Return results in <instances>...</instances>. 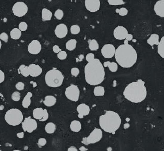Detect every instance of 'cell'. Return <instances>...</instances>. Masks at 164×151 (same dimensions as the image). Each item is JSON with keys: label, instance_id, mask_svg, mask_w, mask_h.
I'll list each match as a JSON object with an SVG mask.
<instances>
[{"label": "cell", "instance_id": "obj_58", "mask_svg": "<svg viewBox=\"0 0 164 151\" xmlns=\"http://www.w3.org/2000/svg\"><path fill=\"white\" fill-rule=\"evenodd\" d=\"M0 14H1V13H0Z\"/></svg>", "mask_w": 164, "mask_h": 151}, {"label": "cell", "instance_id": "obj_44", "mask_svg": "<svg viewBox=\"0 0 164 151\" xmlns=\"http://www.w3.org/2000/svg\"><path fill=\"white\" fill-rule=\"evenodd\" d=\"M94 59V55L93 53H88L86 56V60L89 62Z\"/></svg>", "mask_w": 164, "mask_h": 151}, {"label": "cell", "instance_id": "obj_30", "mask_svg": "<svg viewBox=\"0 0 164 151\" xmlns=\"http://www.w3.org/2000/svg\"><path fill=\"white\" fill-rule=\"evenodd\" d=\"M22 36V32L18 28H14L10 32V37L12 39L18 40Z\"/></svg>", "mask_w": 164, "mask_h": 151}, {"label": "cell", "instance_id": "obj_32", "mask_svg": "<svg viewBox=\"0 0 164 151\" xmlns=\"http://www.w3.org/2000/svg\"><path fill=\"white\" fill-rule=\"evenodd\" d=\"M108 2L110 5H122L125 3L123 0H108Z\"/></svg>", "mask_w": 164, "mask_h": 151}, {"label": "cell", "instance_id": "obj_9", "mask_svg": "<svg viewBox=\"0 0 164 151\" xmlns=\"http://www.w3.org/2000/svg\"><path fill=\"white\" fill-rule=\"evenodd\" d=\"M12 11L14 15L21 17L27 14L28 12V7L23 2H17L13 5Z\"/></svg>", "mask_w": 164, "mask_h": 151}, {"label": "cell", "instance_id": "obj_54", "mask_svg": "<svg viewBox=\"0 0 164 151\" xmlns=\"http://www.w3.org/2000/svg\"><path fill=\"white\" fill-rule=\"evenodd\" d=\"M1 46H2V43H1V40H0V49H1Z\"/></svg>", "mask_w": 164, "mask_h": 151}, {"label": "cell", "instance_id": "obj_13", "mask_svg": "<svg viewBox=\"0 0 164 151\" xmlns=\"http://www.w3.org/2000/svg\"><path fill=\"white\" fill-rule=\"evenodd\" d=\"M128 34V30L123 26H117L114 30V37L119 40H125Z\"/></svg>", "mask_w": 164, "mask_h": 151}, {"label": "cell", "instance_id": "obj_31", "mask_svg": "<svg viewBox=\"0 0 164 151\" xmlns=\"http://www.w3.org/2000/svg\"><path fill=\"white\" fill-rule=\"evenodd\" d=\"M94 95L96 96H103L105 94V89L103 86H96L94 89Z\"/></svg>", "mask_w": 164, "mask_h": 151}, {"label": "cell", "instance_id": "obj_56", "mask_svg": "<svg viewBox=\"0 0 164 151\" xmlns=\"http://www.w3.org/2000/svg\"><path fill=\"white\" fill-rule=\"evenodd\" d=\"M20 151V150H14V151Z\"/></svg>", "mask_w": 164, "mask_h": 151}, {"label": "cell", "instance_id": "obj_40", "mask_svg": "<svg viewBox=\"0 0 164 151\" xmlns=\"http://www.w3.org/2000/svg\"><path fill=\"white\" fill-rule=\"evenodd\" d=\"M47 143V140L45 138H40L38 140V145H39V147H42L45 146Z\"/></svg>", "mask_w": 164, "mask_h": 151}, {"label": "cell", "instance_id": "obj_57", "mask_svg": "<svg viewBox=\"0 0 164 151\" xmlns=\"http://www.w3.org/2000/svg\"><path fill=\"white\" fill-rule=\"evenodd\" d=\"M0 151H1V150H0Z\"/></svg>", "mask_w": 164, "mask_h": 151}, {"label": "cell", "instance_id": "obj_42", "mask_svg": "<svg viewBox=\"0 0 164 151\" xmlns=\"http://www.w3.org/2000/svg\"><path fill=\"white\" fill-rule=\"evenodd\" d=\"M0 39L5 43H7L8 40V35L5 32H2L0 34Z\"/></svg>", "mask_w": 164, "mask_h": 151}, {"label": "cell", "instance_id": "obj_26", "mask_svg": "<svg viewBox=\"0 0 164 151\" xmlns=\"http://www.w3.org/2000/svg\"><path fill=\"white\" fill-rule=\"evenodd\" d=\"M76 45L77 40L75 39H71L66 43V48L70 51H73L76 49Z\"/></svg>", "mask_w": 164, "mask_h": 151}, {"label": "cell", "instance_id": "obj_6", "mask_svg": "<svg viewBox=\"0 0 164 151\" xmlns=\"http://www.w3.org/2000/svg\"><path fill=\"white\" fill-rule=\"evenodd\" d=\"M5 120L9 125L16 126L21 124L23 120V114L19 109L13 108L7 112Z\"/></svg>", "mask_w": 164, "mask_h": 151}, {"label": "cell", "instance_id": "obj_25", "mask_svg": "<svg viewBox=\"0 0 164 151\" xmlns=\"http://www.w3.org/2000/svg\"><path fill=\"white\" fill-rule=\"evenodd\" d=\"M88 42L89 44V48L91 51H96L99 49V43L96 40H89Z\"/></svg>", "mask_w": 164, "mask_h": 151}, {"label": "cell", "instance_id": "obj_35", "mask_svg": "<svg viewBox=\"0 0 164 151\" xmlns=\"http://www.w3.org/2000/svg\"><path fill=\"white\" fill-rule=\"evenodd\" d=\"M116 12L121 16H125L128 14V10L125 8L117 9H116Z\"/></svg>", "mask_w": 164, "mask_h": 151}, {"label": "cell", "instance_id": "obj_5", "mask_svg": "<svg viewBox=\"0 0 164 151\" xmlns=\"http://www.w3.org/2000/svg\"><path fill=\"white\" fill-rule=\"evenodd\" d=\"M64 76L60 70L53 69L48 71L45 76V81L47 85L52 88L59 87L63 83Z\"/></svg>", "mask_w": 164, "mask_h": 151}, {"label": "cell", "instance_id": "obj_21", "mask_svg": "<svg viewBox=\"0 0 164 151\" xmlns=\"http://www.w3.org/2000/svg\"><path fill=\"white\" fill-rule=\"evenodd\" d=\"M52 13L48 9L44 8L42 11V18L43 21H50L52 18Z\"/></svg>", "mask_w": 164, "mask_h": 151}, {"label": "cell", "instance_id": "obj_7", "mask_svg": "<svg viewBox=\"0 0 164 151\" xmlns=\"http://www.w3.org/2000/svg\"><path fill=\"white\" fill-rule=\"evenodd\" d=\"M102 137V132L100 129L95 128L91 133L89 136L84 137L82 143L85 145L95 144L101 140Z\"/></svg>", "mask_w": 164, "mask_h": 151}, {"label": "cell", "instance_id": "obj_11", "mask_svg": "<svg viewBox=\"0 0 164 151\" xmlns=\"http://www.w3.org/2000/svg\"><path fill=\"white\" fill-rule=\"evenodd\" d=\"M116 51L115 47L112 44H105L102 49V54L104 57L106 59L112 58L115 56Z\"/></svg>", "mask_w": 164, "mask_h": 151}, {"label": "cell", "instance_id": "obj_50", "mask_svg": "<svg viewBox=\"0 0 164 151\" xmlns=\"http://www.w3.org/2000/svg\"><path fill=\"white\" fill-rule=\"evenodd\" d=\"M17 136L19 138H23L24 137V133L23 132H20L17 134Z\"/></svg>", "mask_w": 164, "mask_h": 151}, {"label": "cell", "instance_id": "obj_38", "mask_svg": "<svg viewBox=\"0 0 164 151\" xmlns=\"http://www.w3.org/2000/svg\"><path fill=\"white\" fill-rule=\"evenodd\" d=\"M57 56L59 60H65L67 57V53L64 51H61L59 53H58Z\"/></svg>", "mask_w": 164, "mask_h": 151}, {"label": "cell", "instance_id": "obj_1", "mask_svg": "<svg viewBox=\"0 0 164 151\" xmlns=\"http://www.w3.org/2000/svg\"><path fill=\"white\" fill-rule=\"evenodd\" d=\"M115 56L117 64L125 68L133 67L138 59L135 49L128 44H123L118 46L116 49Z\"/></svg>", "mask_w": 164, "mask_h": 151}, {"label": "cell", "instance_id": "obj_49", "mask_svg": "<svg viewBox=\"0 0 164 151\" xmlns=\"http://www.w3.org/2000/svg\"><path fill=\"white\" fill-rule=\"evenodd\" d=\"M68 151H78V150L77 149L76 147H75L74 146H71L70 148H68Z\"/></svg>", "mask_w": 164, "mask_h": 151}, {"label": "cell", "instance_id": "obj_53", "mask_svg": "<svg viewBox=\"0 0 164 151\" xmlns=\"http://www.w3.org/2000/svg\"><path fill=\"white\" fill-rule=\"evenodd\" d=\"M129 127H130V125H129V124H128V123L125 124V125H124L125 129L128 128H129Z\"/></svg>", "mask_w": 164, "mask_h": 151}, {"label": "cell", "instance_id": "obj_3", "mask_svg": "<svg viewBox=\"0 0 164 151\" xmlns=\"http://www.w3.org/2000/svg\"><path fill=\"white\" fill-rule=\"evenodd\" d=\"M145 84V83L141 79L129 84L123 92L125 97L134 103L143 101L147 96V89Z\"/></svg>", "mask_w": 164, "mask_h": 151}, {"label": "cell", "instance_id": "obj_48", "mask_svg": "<svg viewBox=\"0 0 164 151\" xmlns=\"http://www.w3.org/2000/svg\"><path fill=\"white\" fill-rule=\"evenodd\" d=\"M133 36L131 34H128L125 37V40H127L128 41H131L133 40Z\"/></svg>", "mask_w": 164, "mask_h": 151}, {"label": "cell", "instance_id": "obj_17", "mask_svg": "<svg viewBox=\"0 0 164 151\" xmlns=\"http://www.w3.org/2000/svg\"><path fill=\"white\" fill-rule=\"evenodd\" d=\"M154 10L157 15L164 17V0L157 1L154 7Z\"/></svg>", "mask_w": 164, "mask_h": 151}, {"label": "cell", "instance_id": "obj_20", "mask_svg": "<svg viewBox=\"0 0 164 151\" xmlns=\"http://www.w3.org/2000/svg\"><path fill=\"white\" fill-rule=\"evenodd\" d=\"M159 35L157 34H152L150 35V37L147 40L148 44L150 45L153 46L154 45H158L159 44Z\"/></svg>", "mask_w": 164, "mask_h": 151}, {"label": "cell", "instance_id": "obj_55", "mask_svg": "<svg viewBox=\"0 0 164 151\" xmlns=\"http://www.w3.org/2000/svg\"><path fill=\"white\" fill-rule=\"evenodd\" d=\"M128 120H130V119L127 118V121H128Z\"/></svg>", "mask_w": 164, "mask_h": 151}, {"label": "cell", "instance_id": "obj_51", "mask_svg": "<svg viewBox=\"0 0 164 151\" xmlns=\"http://www.w3.org/2000/svg\"><path fill=\"white\" fill-rule=\"evenodd\" d=\"M110 62H109V61H106V62H105L102 65H103L104 67H107L108 65L110 64Z\"/></svg>", "mask_w": 164, "mask_h": 151}, {"label": "cell", "instance_id": "obj_41", "mask_svg": "<svg viewBox=\"0 0 164 151\" xmlns=\"http://www.w3.org/2000/svg\"><path fill=\"white\" fill-rule=\"evenodd\" d=\"M71 75L77 77L79 74V70L77 68H73L71 69Z\"/></svg>", "mask_w": 164, "mask_h": 151}, {"label": "cell", "instance_id": "obj_4", "mask_svg": "<svg viewBox=\"0 0 164 151\" xmlns=\"http://www.w3.org/2000/svg\"><path fill=\"white\" fill-rule=\"evenodd\" d=\"M121 122V118L119 114L112 111H106L99 118L100 127L105 132L109 133H115L120 128Z\"/></svg>", "mask_w": 164, "mask_h": 151}, {"label": "cell", "instance_id": "obj_46", "mask_svg": "<svg viewBox=\"0 0 164 151\" xmlns=\"http://www.w3.org/2000/svg\"><path fill=\"white\" fill-rule=\"evenodd\" d=\"M53 50L54 51V52L55 53H59L61 51V49L59 48V46L54 45L53 48Z\"/></svg>", "mask_w": 164, "mask_h": 151}, {"label": "cell", "instance_id": "obj_14", "mask_svg": "<svg viewBox=\"0 0 164 151\" xmlns=\"http://www.w3.org/2000/svg\"><path fill=\"white\" fill-rule=\"evenodd\" d=\"M41 50L42 46L38 40H33L28 45V51L32 54H37L40 52Z\"/></svg>", "mask_w": 164, "mask_h": 151}, {"label": "cell", "instance_id": "obj_34", "mask_svg": "<svg viewBox=\"0 0 164 151\" xmlns=\"http://www.w3.org/2000/svg\"><path fill=\"white\" fill-rule=\"evenodd\" d=\"M70 31L73 34H78L80 32V27L78 25H74L71 26Z\"/></svg>", "mask_w": 164, "mask_h": 151}, {"label": "cell", "instance_id": "obj_23", "mask_svg": "<svg viewBox=\"0 0 164 151\" xmlns=\"http://www.w3.org/2000/svg\"><path fill=\"white\" fill-rule=\"evenodd\" d=\"M70 127L71 130L73 132H78L81 130L82 126L80 121L78 120H73L71 122Z\"/></svg>", "mask_w": 164, "mask_h": 151}, {"label": "cell", "instance_id": "obj_8", "mask_svg": "<svg viewBox=\"0 0 164 151\" xmlns=\"http://www.w3.org/2000/svg\"><path fill=\"white\" fill-rule=\"evenodd\" d=\"M79 89L78 86L71 84L65 90V95L66 97L72 101L77 102L79 97Z\"/></svg>", "mask_w": 164, "mask_h": 151}, {"label": "cell", "instance_id": "obj_37", "mask_svg": "<svg viewBox=\"0 0 164 151\" xmlns=\"http://www.w3.org/2000/svg\"><path fill=\"white\" fill-rule=\"evenodd\" d=\"M12 99L14 101H19L20 100V93L19 92H15L12 95Z\"/></svg>", "mask_w": 164, "mask_h": 151}, {"label": "cell", "instance_id": "obj_28", "mask_svg": "<svg viewBox=\"0 0 164 151\" xmlns=\"http://www.w3.org/2000/svg\"><path fill=\"white\" fill-rule=\"evenodd\" d=\"M158 53L162 58H164V37H163L158 45Z\"/></svg>", "mask_w": 164, "mask_h": 151}, {"label": "cell", "instance_id": "obj_47", "mask_svg": "<svg viewBox=\"0 0 164 151\" xmlns=\"http://www.w3.org/2000/svg\"><path fill=\"white\" fill-rule=\"evenodd\" d=\"M5 80V74L0 69V84L2 83Z\"/></svg>", "mask_w": 164, "mask_h": 151}, {"label": "cell", "instance_id": "obj_22", "mask_svg": "<svg viewBox=\"0 0 164 151\" xmlns=\"http://www.w3.org/2000/svg\"><path fill=\"white\" fill-rule=\"evenodd\" d=\"M56 103V98L53 96H47L43 101L44 104L47 106H53Z\"/></svg>", "mask_w": 164, "mask_h": 151}, {"label": "cell", "instance_id": "obj_15", "mask_svg": "<svg viewBox=\"0 0 164 151\" xmlns=\"http://www.w3.org/2000/svg\"><path fill=\"white\" fill-rule=\"evenodd\" d=\"M54 32L55 34L57 37L62 38L66 36L68 29L67 26L65 24L61 23L56 26Z\"/></svg>", "mask_w": 164, "mask_h": 151}, {"label": "cell", "instance_id": "obj_24", "mask_svg": "<svg viewBox=\"0 0 164 151\" xmlns=\"http://www.w3.org/2000/svg\"><path fill=\"white\" fill-rule=\"evenodd\" d=\"M32 97L31 92H28L22 102V106L24 108H28L31 104V98Z\"/></svg>", "mask_w": 164, "mask_h": 151}, {"label": "cell", "instance_id": "obj_33", "mask_svg": "<svg viewBox=\"0 0 164 151\" xmlns=\"http://www.w3.org/2000/svg\"><path fill=\"white\" fill-rule=\"evenodd\" d=\"M107 67H108L109 70L112 72H116L117 70V69H118L117 64L115 62H110V64L108 65Z\"/></svg>", "mask_w": 164, "mask_h": 151}, {"label": "cell", "instance_id": "obj_39", "mask_svg": "<svg viewBox=\"0 0 164 151\" xmlns=\"http://www.w3.org/2000/svg\"><path fill=\"white\" fill-rule=\"evenodd\" d=\"M28 28V25L25 22H21L19 23V30L22 31H25Z\"/></svg>", "mask_w": 164, "mask_h": 151}, {"label": "cell", "instance_id": "obj_2", "mask_svg": "<svg viewBox=\"0 0 164 151\" xmlns=\"http://www.w3.org/2000/svg\"><path fill=\"white\" fill-rule=\"evenodd\" d=\"M85 76L86 83L91 85L102 83L105 78L104 68L97 59L88 62L85 67Z\"/></svg>", "mask_w": 164, "mask_h": 151}, {"label": "cell", "instance_id": "obj_10", "mask_svg": "<svg viewBox=\"0 0 164 151\" xmlns=\"http://www.w3.org/2000/svg\"><path fill=\"white\" fill-rule=\"evenodd\" d=\"M22 127L25 132L32 133L37 128L38 124L35 119H32L31 117L29 116L24 119L22 124Z\"/></svg>", "mask_w": 164, "mask_h": 151}, {"label": "cell", "instance_id": "obj_27", "mask_svg": "<svg viewBox=\"0 0 164 151\" xmlns=\"http://www.w3.org/2000/svg\"><path fill=\"white\" fill-rule=\"evenodd\" d=\"M56 126L53 122H48L45 126V130L47 133L52 134L56 130Z\"/></svg>", "mask_w": 164, "mask_h": 151}, {"label": "cell", "instance_id": "obj_12", "mask_svg": "<svg viewBox=\"0 0 164 151\" xmlns=\"http://www.w3.org/2000/svg\"><path fill=\"white\" fill-rule=\"evenodd\" d=\"M86 9L91 12H96L100 8V0H86L85 2Z\"/></svg>", "mask_w": 164, "mask_h": 151}, {"label": "cell", "instance_id": "obj_43", "mask_svg": "<svg viewBox=\"0 0 164 151\" xmlns=\"http://www.w3.org/2000/svg\"><path fill=\"white\" fill-rule=\"evenodd\" d=\"M24 84L22 82H19L17 83L16 84V89L19 91H22V90H23L24 88Z\"/></svg>", "mask_w": 164, "mask_h": 151}, {"label": "cell", "instance_id": "obj_45", "mask_svg": "<svg viewBox=\"0 0 164 151\" xmlns=\"http://www.w3.org/2000/svg\"><path fill=\"white\" fill-rule=\"evenodd\" d=\"M45 111V114H44V116L43 117V119L42 120H40V121H45L47 120L48 118V113L47 112V109H44Z\"/></svg>", "mask_w": 164, "mask_h": 151}, {"label": "cell", "instance_id": "obj_52", "mask_svg": "<svg viewBox=\"0 0 164 151\" xmlns=\"http://www.w3.org/2000/svg\"><path fill=\"white\" fill-rule=\"evenodd\" d=\"M84 56L83 54H80L79 56V60H78V61H81L84 59Z\"/></svg>", "mask_w": 164, "mask_h": 151}, {"label": "cell", "instance_id": "obj_19", "mask_svg": "<svg viewBox=\"0 0 164 151\" xmlns=\"http://www.w3.org/2000/svg\"><path fill=\"white\" fill-rule=\"evenodd\" d=\"M45 111L42 108H37L35 109L33 111V116L35 119L39 120V121L42 120L44 116Z\"/></svg>", "mask_w": 164, "mask_h": 151}, {"label": "cell", "instance_id": "obj_29", "mask_svg": "<svg viewBox=\"0 0 164 151\" xmlns=\"http://www.w3.org/2000/svg\"><path fill=\"white\" fill-rule=\"evenodd\" d=\"M18 72L19 73L22 74L24 77H28V76L30 75L28 67H27L24 64L20 66V67L18 69Z\"/></svg>", "mask_w": 164, "mask_h": 151}, {"label": "cell", "instance_id": "obj_16", "mask_svg": "<svg viewBox=\"0 0 164 151\" xmlns=\"http://www.w3.org/2000/svg\"><path fill=\"white\" fill-rule=\"evenodd\" d=\"M77 111L78 112L79 118L82 119L84 116L88 115L90 113V108L85 104H81L77 106Z\"/></svg>", "mask_w": 164, "mask_h": 151}, {"label": "cell", "instance_id": "obj_18", "mask_svg": "<svg viewBox=\"0 0 164 151\" xmlns=\"http://www.w3.org/2000/svg\"><path fill=\"white\" fill-rule=\"evenodd\" d=\"M30 75L31 77L39 76L42 73V69L38 65L34 64H30L28 67Z\"/></svg>", "mask_w": 164, "mask_h": 151}, {"label": "cell", "instance_id": "obj_36", "mask_svg": "<svg viewBox=\"0 0 164 151\" xmlns=\"http://www.w3.org/2000/svg\"><path fill=\"white\" fill-rule=\"evenodd\" d=\"M63 15H64L63 12L61 9H57L55 12V17H56V19H58L59 20H61L62 18Z\"/></svg>", "mask_w": 164, "mask_h": 151}]
</instances>
